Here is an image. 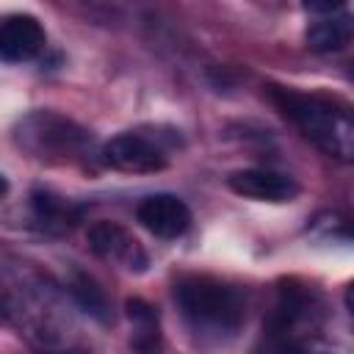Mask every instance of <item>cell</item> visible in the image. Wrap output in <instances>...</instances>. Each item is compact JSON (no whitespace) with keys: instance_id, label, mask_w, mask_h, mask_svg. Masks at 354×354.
Instances as JSON below:
<instances>
[{"instance_id":"1","label":"cell","mask_w":354,"mask_h":354,"mask_svg":"<svg viewBox=\"0 0 354 354\" xmlns=\"http://www.w3.org/2000/svg\"><path fill=\"white\" fill-rule=\"evenodd\" d=\"M174 301L188 324L191 332L207 340H227L232 337L243 318L246 301L243 296L210 277H188L174 288Z\"/></svg>"},{"instance_id":"2","label":"cell","mask_w":354,"mask_h":354,"mask_svg":"<svg viewBox=\"0 0 354 354\" xmlns=\"http://www.w3.org/2000/svg\"><path fill=\"white\" fill-rule=\"evenodd\" d=\"M282 108L304 133V138L315 144L324 155L354 163V108L335 100L301 94L282 97Z\"/></svg>"},{"instance_id":"3","label":"cell","mask_w":354,"mask_h":354,"mask_svg":"<svg viewBox=\"0 0 354 354\" xmlns=\"http://www.w3.org/2000/svg\"><path fill=\"white\" fill-rule=\"evenodd\" d=\"M17 144L39 160H75L86 155L88 133L72 119L53 111H33L14 127Z\"/></svg>"},{"instance_id":"4","label":"cell","mask_w":354,"mask_h":354,"mask_svg":"<svg viewBox=\"0 0 354 354\" xmlns=\"http://www.w3.org/2000/svg\"><path fill=\"white\" fill-rule=\"evenodd\" d=\"M102 160L111 169L124 171V174H155L166 169L163 149L138 133H119L111 141H105Z\"/></svg>"},{"instance_id":"5","label":"cell","mask_w":354,"mask_h":354,"mask_svg":"<svg viewBox=\"0 0 354 354\" xmlns=\"http://www.w3.org/2000/svg\"><path fill=\"white\" fill-rule=\"evenodd\" d=\"M227 185L232 194L257 199V202H293L299 196V183L288 174L271 171V169H241L227 177Z\"/></svg>"},{"instance_id":"6","label":"cell","mask_w":354,"mask_h":354,"mask_svg":"<svg viewBox=\"0 0 354 354\" xmlns=\"http://www.w3.org/2000/svg\"><path fill=\"white\" fill-rule=\"evenodd\" d=\"M88 246L97 257L116 263L122 268L130 271H141L147 266V254L141 249V243L119 224L113 221H97L88 227Z\"/></svg>"},{"instance_id":"7","label":"cell","mask_w":354,"mask_h":354,"mask_svg":"<svg viewBox=\"0 0 354 354\" xmlns=\"http://www.w3.org/2000/svg\"><path fill=\"white\" fill-rule=\"evenodd\" d=\"M136 218L158 238H177L191 227V210L174 194H152L141 199Z\"/></svg>"},{"instance_id":"8","label":"cell","mask_w":354,"mask_h":354,"mask_svg":"<svg viewBox=\"0 0 354 354\" xmlns=\"http://www.w3.org/2000/svg\"><path fill=\"white\" fill-rule=\"evenodd\" d=\"M44 28L30 14H11L0 28V55L8 64L30 61L44 50Z\"/></svg>"},{"instance_id":"9","label":"cell","mask_w":354,"mask_h":354,"mask_svg":"<svg viewBox=\"0 0 354 354\" xmlns=\"http://www.w3.org/2000/svg\"><path fill=\"white\" fill-rule=\"evenodd\" d=\"M351 39H354V14L346 8L318 17L315 22H310L304 33V41L313 53H337L348 47Z\"/></svg>"},{"instance_id":"10","label":"cell","mask_w":354,"mask_h":354,"mask_svg":"<svg viewBox=\"0 0 354 354\" xmlns=\"http://www.w3.org/2000/svg\"><path fill=\"white\" fill-rule=\"evenodd\" d=\"M30 213H33V221L44 232H69L80 218L77 205H72L69 199L55 196L50 191H33L30 194Z\"/></svg>"},{"instance_id":"11","label":"cell","mask_w":354,"mask_h":354,"mask_svg":"<svg viewBox=\"0 0 354 354\" xmlns=\"http://www.w3.org/2000/svg\"><path fill=\"white\" fill-rule=\"evenodd\" d=\"M127 318L133 324L130 346L138 354H155L160 348V326H158L155 307L147 304L144 299H130L127 301Z\"/></svg>"},{"instance_id":"12","label":"cell","mask_w":354,"mask_h":354,"mask_svg":"<svg viewBox=\"0 0 354 354\" xmlns=\"http://www.w3.org/2000/svg\"><path fill=\"white\" fill-rule=\"evenodd\" d=\"M66 290L72 293L75 304H77L86 315H91L94 321L105 324V321L111 318V301H108L105 290L97 285L94 277H88V274H83V271H72V277H69V282H66Z\"/></svg>"},{"instance_id":"13","label":"cell","mask_w":354,"mask_h":354,"mask_svg":"<svg viewBox=\"0 0 354 354\" xmlns=\"http://www.w3.org/2000/svg\"><path fill=\"white\" fill-rule=\"evenodd\" d=\"M304 8H307L310 14H321V17H326V14L340 11L343 6H340V3H304Z\"/></svg>"},{"instance_id":"14","label":"cell","mask_w":354,"mask_h":354,"mask_svg":"<svg viewBox=\"0 0 354 354\" xmlns=\"http://www.w3.org/2000/svg\"><path fill=\"white\" fill-rule=\"evenodd\" d=\"M346 307H348V313L354 315V282L346 288Z\"/></svg>"}]
</instances>
